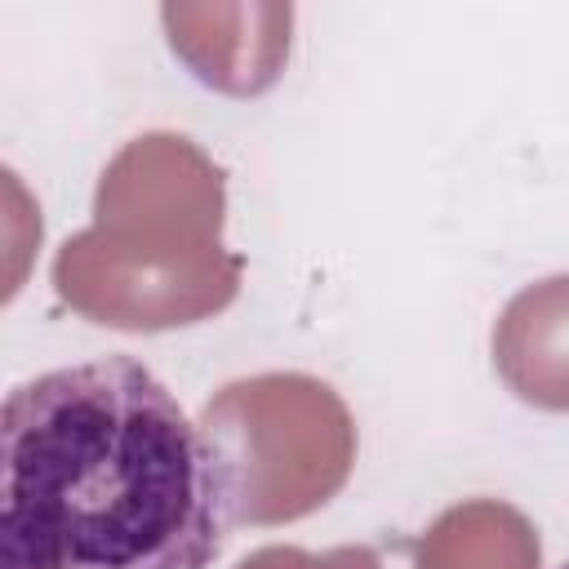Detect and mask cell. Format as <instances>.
<instances>
[{"label":"cell","instance_id":"cell-1","mask_svg":"<svg viewBox=\"0 0 569 569\" xmlns=\"http://www.w3.org/2000/svg\"><path fill=\"white\" fill-rule=\"evenodd\" d=\"M227 489L200 422L133 356L49 369L0 413V569H209Z\"/></svg>","mask_w":569,"mask_h":569},{"label":"cell","instance_id":"cell-2","mask_svg":"<svg viewBox=\"0 0 569 569\" xmlns=\"http://www.w3.org/2000/svg\"><path fill=\"white\" fill-rule=\"evenodd\" d=\"M98 222L53 262L62 302L116 329L191 325L236 298L240 258L222 253L218 169L173 133L129 142L102 173Z\"/></svg>","mask_w":569,"mask_h":569},{"label":"cell","instance_id":"cell-3","mask_svg":"<svg viewBox=\"0 0 569 569\" xmlns=\"http://www.w3.org/2000/svg\"><path fill=\"white\" fill-rule=\"evenodd\" d=\"M200 427L218 458L227 511L280 525L329 502L356 458V427L333 387L302 373H262L222 387Z\"/></svg>","mask_w":569,"mask_h":569},{"label":"cell","instance_id":"cell-4","mask_svg":"<svg viewBox=\"0 0 569 569\" xmlns=\"http://www.w3.org/2000/svg\"><path fill=\"white\" fill-rule=\"evenodd\" d=\"M493 369L538 409H569V276L520 289L493 325Z\"/></svg>","mask_w":569,"mask_h":569},{"label":"cell","instance_id":"cell-5","mask_svg":"<svg viewBox=\"0 0 569 569\" xmlns=\"http://www.w3.org/2000/svg\"><path fill=\"white\" fill-rule=\"evenodd\" d=\"M418 560H453L471 569H538L533 529L502 502H467L436 520Z\"/></svg>","mask_w":569,"mask_h":569},{"label":"cell","instance_id":"cell-6","mask_svg":"<svg viewBox=\"0 0 569 569\" xmlns=\"http://www.w3.org/2000/svg\"><path fill=\"white\" fill-rule=\"evenodd\" d=\"M236 569H378V556L369 547H338L325 556H307L298 547H262Z\"/></svg>","mask_w":569,"mask_h":569},{"label":"cell","instance_id":"cell-7","mask_svg":"<svg viewBox=\"0 0 569 569\" xmlns=\"http://www.w3.org/2000/svg\"><path fill=\"white\" fill-rule=\"evenodd\" d=\"M565 569H569V565H565Z\"/></svg>","mask_w":569,"mask_h":569}]
</instances>
